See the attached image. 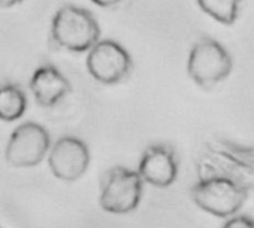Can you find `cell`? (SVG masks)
I'll use <instances>...</instances> for the list:
<instances>
[{
  "label": "cell",
  "mask_w": 254,
  "mask_h": 228,
  "mask_svg": "<svg viewBox=\"0 0 254 228\" xmlns=\"http://www.w3.org/2000/svg\"><path fill=\"white\" fill-rule=\"evenodd\" d=\"M87 69L100 84L123 82L133 69L132 58L118 42L99 41L87 55Z\"/></svg>",
  "instance_id": "cell-6"
},
{
  "label": "cell",
  "mask_w": 254,
  "mask_h": 228,
  "mask_svg": "<svg viewBox=\"0 0 254 228\" xmlns=\"http://www.w3.org/2000/svg\"><path fill=\"white\" fill-rule=\"evenodd\" d=\"M24 2V0H0V6L2 8H11V6H15L18 3Z\"/></svg>",
  "instance_id": "cell-14"
},
{
  "label": "cell",
  "mask_w": 254,
  "mask_h": 228,
  "mask_svg": "<svg viewBox=\"0 0 254 228\" xmlns=\"http://www.w3.org/2000/svg\"><path fill=\"white\" fill-rule=\"evenodd\" d=\"M51 149V137L47 129L38 123H24L18 126L6 146V161L17 169H29L42 163Z\"/></svg>",
  "instance_id": "cell-5"
},
{
  "label": "cell",
  "mask_w": 254,
  "mask_h": 228,
  "mask_svg": "<svg viewBox=\"0 0 254 228\" xmlns=\"http://www.w3.org/2000/svg\"><path fill=\"white\" fill-rule=\"evenodd\" d=\"M144 182L138 172L126 167H112L103 179L100 207L114 215H126L133 212L142 198Z\"/></svg>",
  "instance_id": "cell-4"
},
{
  "label": "cell",
  "mask_w": 254,
  "mask_h": 228,
  "mask_svg": "<svg viewBox=\"0 0 254 228\" xmlns=\"http://www.w3.org/2000/svg\"><path fill=\"white\" fill-rule=\"evenodd\" d=\"M91 2L97 6H102V8H111V6L118 5L121 0H91Z\"/></svg>",
  "instance_id": "cell-13"
},
{
  "label": "cell",
  "mask_w": 254,
  "mask_h": 228,
  "mask_svg": "<svg viewBox=\"0 0 254 228\" xmlns=\"http://www.w3.org/2000/svg\"><path fill=\"white\" fill-rule=\"evenodd\" d=\"M138 175L142 182L157 188L171 186L178 176V161L172 148L166 145H151L144 151L139 161Z\"/></svg>",
  "instance_id": "cell-8"
},
{
  "label": "cell",
  "mask_w": 254,
  "mask_h": 228,
  "mask_svg": "<svg viewBox=\"0 0 254 228\" xmlns=\"http://www.w3.org/2000/svg\"><path fill=\"white\" fill-rule=\"evenodd\" d=\"M223 228H254V218L245 215L233 216L223 225Z\"/></svg>",
  "instance_id": "cell-12"
},
{
  "label": "cell",
  "mask_w": 254,
  "mask_h": 228,
  "mask_svg": "<svg viewBox=\"0 0 254 228\" xmlns=\"http://www.w3.org/2000/svg\"><path fill=\"white\" fill-rule=\"evenodd\" d=\"M27 109L26 92L14 84L0 85V120L12 123L20 120Z\"/></svg>",
  "instance_id": "cell-10"
},
{
  "label": "cell",
  "mask_w": 254,
  "mask_h": 228,
  "mask_svg": "<svg viewBox=\"0 0 254 228\" xmlns=\"http://www.w3.org/2000/svg\"><path fill=\"white\" fill-rule=\"evenodd\" d=\"M233 67V61L226 48L212 38L199 39L189 55L187 72L193 82L209 90L224 81Z\"/></svg>",
  "instance_id": "cell-3"
},
{
  "label": "cell",
  "mask_w": 254,
  "mask_h": 228,
  "mask_svg": "<svg viewBox=\"0 0 254 228\" xmlns=\"http://www.w3.org/2000/svg\"><path fill=\"white\" fill-rule=\"evenodd\" d=\"M100 38V27L91 12L73 5L62 6L51 23L53 42L70 52L90 51Z\"/></svg>",
  "instance_id": "cell-1"
},
{
  "label": "cell",
  "mask_w": 254,
  "mask_h": 228,
  "mask_svg": "<svg viewBox=\"0 0 254 228\" xmlns=\"http://www.w3.org/2000/svg\"><path fill=\"white\" fill-rule=\"evenodd\" d=\"M30 90L42 107H53L70 92L67 78L53 64L38 67L30 79Z\"/></svg>",
  "instance_id": "cell-9"
},
{
  "label": "cell",
  "mask_w": 254,
  "mask_h": 228,
  "mask_svg": "<svg viewBox=\"0 0 254 228\" xmlns=\"http://www.w3.org/2000/svg\"><path fill=\"white\" fill-rule=\"evenodd\" d=\"M191 200L203 212L217 218H229L239 212L247 201V189L224 176L200 179L190 189Z\"/></svg>",
  "instance_id": "cell-2"
},
{
  "label": "cell",
  "mask_w": 254,
  "mask_h": 228,
  "mask_svg": "<svg viewBox=\"0 0 254 228\" xmlns=\"http://www.w3.org/2000/svg\"><path fill=\"white\" fill-rule=\"evenodd\" d=\"M242 0H197L200 9L221 24L230 26L238 20Z\"/></svg>",
  "instance_id": "cell-11"
},
{
  "label": "cell",
  "mask_w": 254,
  "mask_h": 228,
  "mask_svg": "<svg viewBox=\"0 0 254 228\" xmlns=\"http://www.w3.org/2000/svg\"><path fill=\"white\" fill-rule=\"evenodd\" d=\"M90 164V151L85 142L73 136L60 137L48 152V166L53 175L66 182L82 178Z\"/></svg>",
  "instance_id": "cell-7"
}]
</instances>
